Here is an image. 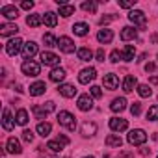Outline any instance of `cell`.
Instances as JSON below:
<instances>
[{
	"label": "cell",
	"mask_w": 158,
	"mask_h": 158,
	"mask_svg": "<svg viewBox=\"0 0 158 158\" xmlns=\"http://www.w3.org/2000/svg\"><path fill=\"white\" fill-rule=\"evenodd\" d=\"M21 8L23 10H32L34 8V2H32V0H24V2L21 4Z\"/></svg>",
	"instance_id": "obj_48"
},
{
	"label": "cell",
	"mask_w": 158,
	"mask_h": 158,
	"mask_svg": "<svg viewBox=\"0 0 158 158\" xmlns=\"http://www.w3.org/2000/svg\"><path fill=\"white\" fill-rule=\"evenodd\" d=\"M115 19H117V15H104V17L99 19V24L104 26V24H108V23H112V21H115Z\"/></svg>",
	"instance_id": "obj_40"
},
{
	"label": "cell",
	"mask_w": 158,
	"mask_h": 158,
	"mask_svg": "<svg viewBox=\"0 0 158 158\" xmlns=\"http://www.w3.org/2000/svg\"><path fill=\"white\" fill-rule=\"evenodd\" d=\"M76 54H78V58H80L82 61H89V60L93 58V52H91V48H88V47L78 48V50H76Z\"/></svg>",
	"instance_id": "obj_28"
},
{
	"label": "cell",
	"mask_w": 158,
	"mask_h": 158,
	"mask_svg": "<svg viewBox=\"0 0 158 158\" xmlns=\"http://www.w3.org/2000/svg\"><path fill=\"white\" fill-rule=\"evenodd\" d=\"M23 39L21 37H13V39H10L8 43H6V52L10 54V56H17L21 50H23Z\"/></svg>",
	"instance_id": "obj_4"
},
{
	"label": "cell",
	"mask_w": 158,
	"mask_h": 158,
	"mask_svg": "<svg viewBox=\"0 0 158 158\" xmlns=\"http://www.w3.org/2000/svg\"><path fill=\"white\" fill-rule=\"evenodd\" d=\"M43 108H45V110H47V112L50 114V112H54V110H56V104H54L52 101H48L47 104H43Z\"/></svg>",
	"instance_id": "obj_47"
},
{
	"label": "cell",
	"mask_w": 158,
	"mask_h": 158,
	"mask_svg": "<svg viewBox=\"0 0 158 158\" xmlns=\"http://www.w3.org/2000/svg\"><path fill=\"white\" fill-rule=\"evenodd\" d=\"M151 41H152V43H158V34H152V35H151Z\"/></svg>",
	"instance_id": "obj_53"
},
{
	"label": "cell",
	"mask_w": 158,
	"mask_h": 158,
	"mask_svg": "<svg viewBox=\"0 0 158 158\" xmlns=\"http://www.w3.org/2000/svg\"><path fill=\"white\" fill-rule=\"evenodd\" d=\"M110 108H112V112H123V110L127 108V101H125L123 97L114 99V101H112V104H110Z\"/></svg>",
	"instance_id": "obj_23"
},
{
	"label": "cell",
	"mask_w": 158,
	"mask_h": 158,
	"mask_svg": "<svg viewBox=\"0 0 158 158\" xmlns=\"http://www.w3.org/2000/svg\"><path fill=\"white\" fill-rule=\"evenodd\" d=\"M23 139H24L26 143H32V141H34V132H32V130H28V128H26V130H23Z\"/></svg>",
	"instance_id": "obj_41"
},
{
	"label": "cell",
	"mask_w": 158,
	"mask_h": 158,
	"mask_svg": "<svg viewBox=\"0 0 158 158\" xmlns=\"http://www.w3.org/2000/svg\"><path fill=\"white\" fill-rule=\"evenodd\" d=\"M128 143L130 145H143L145 141H147V134H145V130H141V128H134V130H130L128 132Z\"/></svg>",
	"instance_id": "obj_2"
},
{
	"label": "cell",
	"mask_w": 158,
	"mask_h": 158,
	"mask_svg": "<svg viewBox=\"0 0 158 158\" xmlns=\"http://www.w3.org/2000/svg\"><path fill=\"white\" fill-rule=\"evenodd\" d=\"M136 4V0H130V2H128V0H123V2H119V8H125V10H128V8H132Z\"/></svg>",
	"instance_id": "obj_45"
},
{
	"label": "cell",
	"mask_w": 158,
	"mask_h": 158,
	"mask_svg": "<svg viewBox=\"0 0 158 158\" xmlns=\"http://www.w3.org/2000/svg\"><path fill=\"white\" fill-rule=\"evenodd\" d=\"M82 10L84 11H89V13H95L97 11V4L95 2H84L82 4Z\"/></svg>",
	"instance_id": "obj_39"
},
{
	"label": "cell",
	"mask_w": 158,
	"mask_h": 158,
	"mask_svg": "<svg viewBox=\"0 0 158 158\" xmlns=\"http://www.w3.org/2000/svg\"><path fill=\"white\" fill-rule=\"evenodd\" d=\"M56 139H58V141H60V143H61V145H63V147H65V145H69V143H71V139H69V138H67V136H63V134H58V138H56Z\"/></svg>",
	"instance_id": "obj_46"
},
{
	"label": "cell",
	"mask_w": 158,
	"mask_h": 158,
	"mask_svg": "<svg viewBox=\"0 0 158 158\" xmlns=\"http://www.w3.org/2000/svg\"><path fill=\"white\" fill-rule=\"evenodd\" d=\"M73 13H74V6H69V4L60 6V15L61 17H71Z\"/></svg>",
	"instance_id": "obj_36"
},
{
	"label": "cell",
	"mask_w": 158,
	"mask_h": 158,
	"mask_svg": "<svg viewBox=\"0 0 158 158\" xmlns=\"http://www.w3.org/2000/svg\"><path fill=\"white\" fill-rule=\"evenodd\" d=\"M21 69H23V73H24L26 76H37L39 71H41L39 63H35V61H32V60H24L23 65H21Z\"/></svg>",
	"instance_id": "obj_5"
},
{
	"label": "cell",
	"mask_w": 158,
	"mask_h": 158,
	"mask_svg": "<svg viewBox=\"0 0 158 158\" xmlns=\"http://www.w3.org/2000/svg\"><path fill=\"white\" fill-rule=\"evenodd\" d=\"M43 43H45L47 47H58V39H56L52 34H45V35H43Z\"/></svg>",
	"instance_id": "obj_37"
},
{
	"label": "cell",
	"mask_w": 158,
	"mask_h": 158,
	"mask_svg": "<svg viewBox=\"0 0 158 158\" xmlns=\"http://www.w3.org/2000/svg\"><path fill=\"white\" fill-rule=\"evenodd\" d=\"M95 132H97V125H95V123H89V121H88V123L82 125V134H84L86 138H88V136H95Z\"/></svg>",
	"instance_id": "obj_30"
},
{
	"label": "cell",
	"mask_w": 158,
	"mask_h": 158,
	"mask_svg": "<svg viewBox=\"0 0 158 158\" xmlns=\"http://www.w3.org/2000/svg\"><path fill=\"white\" fill-rule=\"evenodd\" d=\"M47 149H48L50 152H60V151L63 149V145H61L58 139H50V141L47 143Z\"/></svg>",
	"instance_id": "obj_35"
},
{
	"label": "cell",
	"mask_w": 158,
	"mask_h": 158,
	"mask_svg": "<svg viewBox=\"0 0 158 158\" xmlns=\"http://www.w3.org/2000/svg\"><path fill=\"white\" fill-rule=\"evenodd\" d=\"M136 35H138V30L134 26H125L121 30V39L123 41H132V39H136Z\"/></svg>",
	"instance_id": "obj_16"
},
{
	"label": "cell",
	"mask_w": 158,
	"mask_h": 158,
	"mask_svg": "<svg viewBox=\"0 0 158 158\" xmlns=\"http://www.w3.org/2000/svg\"><path fill=\"white\" fill-rule=\"evenodd\" d=\"M106 145H108V147H121V145H123V139H121L117 134H110V136L106 138Z\"/></svg>",
	"instance_id": "obj_32"
},
{
	"label": "cell",
	"mask_w": 158,
	"mask_h": 158,
	"mask_svg": "<svg viewBox=\"0 0 158 158\" xmlns=\"http://www.w3.org/2000/svg\"><path fill=\"white\" fill-rule=\"evenodd\" d=\"M63 78H65V71H63L61 67H56V69L50 71V80H52V82H61Z\"/></svg>",
	"instance_id": "obj_25"
},
{
	"label": "cell",
	"mask_w": 158,
	"mask_h": 158,
	"mask_svg": "<svg viewBox=\"0 0 158 158\" xmlns=\"http://www.w3.org/2000/svg\"><path fill=\"white\" fill-rule=\"evenodd\" d=\"M43 23H45L48 28H54V26L58 24V17H56V13H52V11L45 13V15H43Z\"/></svg>",
	"instance_id": "obj_26"
},
{
	"label": "cell",
	"mask_w": 158,
	"mask_h": 158,
	"mask_svg": "<svg viewBox=\"0 0 158 158\" xmlns=\"http://www.w3.org/2000/svg\"><path fill=\"white\" fill-rule=\"evenodd\" d=\"M60 95H63L65 99H73L74 95H76V88L74 86H71V84H63V86H60Z\"/></svg>",
	"instance_id": "obj_18"
},
{
	"label": "cell",
	"mask_w": 158,
	"mask_h": 158,
	"mask_svg": "<svg viewBox=\"0 0 158 158\" xmlns=\"http://www.w3.org/2000/svg\"><path fill=\"white\" fill-rule=\"evenodd\" d=\"M151 84H158V76H152L151 78Z\"/></svg>",
	"instance_id": "obj_54"
},
{
	"label": "cell",
	"mask_w": 158,
	"mask_h": 158,
	"mask_svg": "<svg viewBox=\"0 0 158 158\" xmlns=\"http://www.w3.org/2000/svg\"><path fill=\"white\" fill-rule=\"evenodd\" d=\"M110 128H112L114 132H123V130H127V128H128V123H127V119L112 117V119H110Z\"/></svg>",
	"instance_id": "obj_10"
},
{
	"label": "cell",
	"mask_w": 158,
	"mask_h": 158,
	"mask_svg": "<svg viewBox=\"0 0 158 158\" xmlns=\"http://www.w3.org/2000/svg\"><path fill=\"white\" fill-rule=\"evenodd\" d=\"M102 158H112V156H110V154H104V156H102Z\"/></svg>",
	"instance_id": "obj_55"
},
{
	"label": "cell",
	"mask_w": 158,
	"mask_h": 158,
	"mask_svg": "<svg viewBox=\"0 0 158 158\" xmlns=\"http://www.w3.org/2000/svg\"><path fill=\"white\" fill-rule=\"evenodd\" d=\"M76 104H78V110H82V112H89L93 108V101H91L89 95H80Z\"/></svg>",
	"instance_id": "obj_11"
},
{
	"label": "cell",
	"mask_w": 158,
	"mask_h": 158,
	"mask_svg": "<svg viewBox=\"0 0 158 158\" xmlns=\"http://www.w3.org/2000/svg\"><path fill=\"white\" fill-rule=\"evenodd\" d=\"M138 95H139V97H143V99H147V97H151V95H152V89H151L147 84H141V86H138Z\"/></svg>",
	"instance_id": "obj_34"
},
{
	"label": "cell",
	"mask_w": 158,
	"mask_h": 158,
	"mask_svg": "<svg viewBox=\"0 0 158 158\" xmlns=\"http://www.w3.org/2000/svg\"><path fill=\"white\" fill-rule=\"evenodd\" d=\"M21 143L17 138H10L8 143H6V152H11V154H21Z\"/></svg>",
	"instance_id": "obj_14"
},
{
	"label": "cell",
	"mask_w": 158,
	"mask_h": 158,
	"mask_svg": "<svg viewBox=\"0 0 158 158\" xmlns=\"http://www.w3.org/2000/svg\"><path fill=\"white\" fill-rule=\"evenodd\" d=\"M134 88H138V80H136V76L128 74L123 80V89H125V93H130V91H134Z\"/></svg>",
	"instance_id": "obj_15"
},
{
	"label": "cell",
	"mask_w": 158,
	"mask_h": 158,
	"mask_svg": "<svg viewBox=\"0 0 158 158\" xmlns=\"http://www.w3.org/2000/svg\"><path fill=\"white\" fill-rule=\"evenodd\" d=\"M41 23H43V15L34 13V15H28V17H26V24H28L30 28H37V26H41Z\"/></svg>",
	"instance_id": "obj_22"
},
{
	"label": "cell",
	"mask_w": 158,
	"mask_h": 158,
	"mask_svg": "<svg viewBox=\"0 0 158 158\" xmlns=\"http://www.w3.org/2000/svg\"><path fill=\"white\" fill-rule=\"evenodd\" d=\"M58 47H60V50L65 52V54H73V52H74V43H73V39L67 37V35H63V37L58 39Z\"/></svg>",
	"instance_id": "obj_6"
},
{
	"label": "cell",
	"mask_w": 158,
	"mask_h": 158,
	"mask_svg": "<svg viewBox=\"0 0 158 158\" xmlns=\"http://www.w3.org/2000/svg\"><path fill=\"white\" fill-rule=\"evenodd\" d=\"M88 30H89V26L86 24V23H76L74 26H73V32H74V35H86L88 34Z\"/></svg>",
	"instance_id": "obj_29"
},
{
	"label": "cell",
	"mask_w": 158,
	"mask_h": 158,
	"mask_svg": "<svg viewBox=\"0 0 158 158\" xmlns=\"http://www.w3.org/2000/svg\"><path fill=\"white\" fill-rule=\"evenodd\" d=\"M147 119H149V121H158V104L149 108V112H147Z\"/></svg>",
	"instance_id": "obj_38"
},
{
	"label": "cell",
	"mask_w": 158,
	"mask_h": 158,
	"mask_svg": "<svg viewBox=\"0 0 158 158\" xmlns=\"http://www.w3.org/2000/svg\"><path fill=\"white\" fill-rule=\"evenodd\" d=\"M95 58H97V61H104V48H99L97 54H95Z\"/></svg>",
	"instance_id": "obj_49"
},
{
	"label": "cell",
	"mask_w": 158,
	"mask_h": 158,
	"mask_svg": "<svg viewBox=\"0 0 158 158\" xmlns=\"http://www.w3.org/2000/svg\"><path fill=\"white\" fill-rule=\"evenodd\" d=\"M58 123L61 125V127H65L67 130H74L76 128V119H74V115L73 114H69V112H58Z\"/></svg>",
	"instance_id": "obj_1"
},
{
	"label": "cell",
	"mask_w": 158,
	"mask_h": 158,
	"mask_svg": "<svg viewBox=\"0 0 158 158\" xmlns=\"http://www.w3.org/2000/svg\"><path fill=\"white\" fill-rule=\"evenodd\" d=\"M112 39H114V32L108 30V28H104V30H101V32L97 34V41L102 43V45H104V43H110Z\"/></svg>",
	"instance_id": "obj_20"
},
{
	"label": "cell",
	"mask_w": 158,
	"mask_h": 158,
	"mask_svg": "<svg viewBox=\"0 0 158 158\" xmlns=\"http://www.w3.org/2000/svg\"><path fill=\"white\" fill-rule=\"evenodd\" d=\"M2 127H4V130H8V132H11L13 127H15L13 117H11V114H10L8 108H4V112H2Z\"/></svg>",
	"instance_id": "obj_12"
},
{
	"label": "cell",
	"mask_w": 158,
	"mask_h": 158,
	"mask_svg": "<svg viewBox=\"0 0 158 158\" xmlns=\"http://www.w3.org/2000/svg\"><path fill=\"white\" fill-rule=\"evenodd\" d=\"M32 112H34V115H35L37 119H45V117L48 115V112H47L43 106H37V104H34V106H32Z\"/></svg>",
	"instance_id": "obj_33"
},
{
	"label": "cell",
	"mask_w": 158,
	"mask_h": 158,
	"mask_svg": "<svg viewBox=\"0 0 158 158\" xmlns=\"http://www.w3.org/2000/svg\"><path fill=\"white\" fill-rule=\"evenodd\" d=\"M102 84H104V88L106 89H117V86H119V78H117V74H114V73H108V74H104V78H102Z\"/></svg>",
	"instance_id": "obj_9"
},
{
	"label": "cell",
	"mask_w": 158,
	"mask_h": 158,
	"mask_svg": "<svg viewBox=\"0 0 158 158\" xmlns=\"http://www.w3.org/2000/svg\"><path fill=\"white\" fill-rule=\"evenodd\" d=\"M0 13H2L6 19H17L19 17V10L15 6H4L2 10H0Z\"/></svg>",
	"instance_id": "obj_21"
},
{
	"label": "cell",
	"mask_w": 158,
	"mask_h": 158,
	"mask_svg": "<svg viewBox=\"0 0 158 158\" xmlns=\"http://www.w3.org/2000/svg\"><path fill=\"white\" fill-rule=\"evenodd\" d=\"M139 152H141V154H143V156H147V154H151V149H141V151H139Z\"/></svg>",
	"instance_id": "obj_52"
},
{
	"label": "cell",
	"mask_w": 158,
	"mask_h": 158,
	"mask_svg": "<svg viewBox=\"0 0 158 158\" xmlns=\"http://www.w3.org/2000/svg\"><path fill=\"white\" fill-rule=\"evenodd\" d=\"M119 60H123V54H121L119 50H112V54H110V61H114V63H117Z\"/></svg>",
	"instance_id": "obj_42"
},
{
	"label": "cell",
	"mask_w": 158,
	"mask_h": 158,
	"mask_svg": "<svg viewBox=\"0 0 158 158\" xmlns=\"http://www.w3.org/2000/svg\"><path fill=\"white\" fill-rule=\"evenodd\" d=\"M37 54V45L34 43V41H28L24 47H23V56H24V60H32V56H35Z\"/></svg>",
	"instance_id": "obj_13"
},
{
	"label": "cell",
	"mask_w": 158,
	"mask_h": 158,
	"mask_svg": "<svg viewBox=\"0 0 158 158\" xmlns=\"http://www.w3.org/2000/svg\"><path fill=\"white\" fill-rule=\"evenodd\" d=\"M128 21H130L134 26H139V28H145V26H147V17H145V13L139 11V10H132V11L128 13Z\"/></svg>",
	"instance_id": "obj_3"
},
{
	"label": "cell",
	"mask_w": 158,
	"mask_h": 158,
	"mask_svg": "<svg viewBox=\"0 0 158 158\" xmlns=\"http://www.w3.org/2000/svg\"><path fill=\"white\" fill-rule=\"evenodd\" d=\"M121 54H123V60H125V61H132L134 56H136V47H134V45H127Z\"/></svg>",
	"instance_id": "obj_27"
},
{
	"label": "cell",
	"mask_w": 158,
	"mask_h": 158,
	"mask_svg": "<svg viewBox=\"0 0 158 158\" xmlns=\"http://www.w3.org/2000/svg\"><path fill=\"white\" fill-rule=\"evenodd\" d=\"M119 158H132V152H121Z\"/></svg>",
	"instance_id": "obj_51"
},
{
	"label": "cell",
	"mask_w": 158,
	"mask_h": 158,
	"mask_svg": "<svg viewBox=\"0 0 158 158\" xmlns=\"http://www.w3.org/2000/svg\"><path fill=\"white\" fill-rule=\"evenodd\" d=\"M15 121H17V125L24 127V125L28 123V112H26L24 108H21V110L17 112V115H15Z\"/></svg>",
	"instance_id": "obj_31"
},
{
	"label": "cell",
	"mask_w": 158,
	"mask_h": 158,
	"mask_svg": "<svg viewBox=\"0 0 158 158\" xmlns=\"http://www.w3.org/2000/svg\"><path fill=\"white\" fill-rule=\"evenodd\" d=\"M95 74H97V71H95L93 67L82 69V71H80V74H78V82H80V84H89L93 78H95Z\"/></svg>",
	"instance_id": "obj_7"
},
{
	"label": "cell",
	"mask_w": 158,
	"mask_h": 158,
	"mask_svg": "<svg viewBox=\"0 0 158 158\" xmlns=\"http://www.w3.org/2000/svg\"><path fill=\"white\" fill-rule=\"evenodd\" d=\"M35 130H37V134H39V136L47 138V136L50 134V130H52V125H50V123H47V121H41V123L37 125V128H35Z\"/></svg>",
	"instance_id": "obj_24"
},
{
	"label": "cell",
	"mask_w": 158,
	"mask_h": 158,
	"mask_svg": "<svg viewBox=\"0 0 158 158\" xmlns=\"http://www.w3.org/2000/svg\"><path fill=\"white\" fill-rule=\"evenodd\" d=\"M41 63H43V65H50V67L56 69V65L60 63V58H58L54 52L45 50V52H41Z\"/></svg>",
	"instance_id": "obj_8"
},
{
	"label": "cell",
	"mask_w": 158,
	"mask_h": 158,
	"mask_svg": "<svg viewBox=\"0 0 158 158\" xmlns=\"http://www.w3.org/2000/svg\"><path fill=\"white\" fill-rule=\"evenodd\" d=\"M89 91H91V95H93L95 99H101V97H102V91H101V88H99V86H93Z\"/></svg>",
	"instance_id": "obj_44"
},
{
	"label": "cell",
	"mask_w": 158,
	"mask_h": 158,
	"mask_svg": "<svg viewBox=\"0 0 158 158\" xmlns=\"http://www.w3.org/2000/svg\"><path fill=\"white\" fill-rule=\"evenodd\" d=\"M130 114H132V115H139V114H141V104H139V102H134V104L130 106Z\"/></svg>",
	"instance_id": "obj_43"
},
{
	"label": "cell",
	"mask_w": 158,
	"mask_h": 158,
	"mask_svg": "<svg viewBox=\"0 0 158 158\" xmlns=\"http://www.w3.org/2000/svg\"><path fill=\"white\" fill-rule=\"evenodd\" d=\"M84 158H93V156H84Z\"/></svg>",
	"instance_id": "obj_56"
},
{
	"label": "cell",
	"mask_w": 158,
	"mask_h": 158,
	"mask_svg": "<svg viewBox=\"0 0 158 158\" xmlns=\"http://www.w3.org/2000/svg\"><path fill=\"white\" fill-rule=\"evenodd\" d=\"M145 71H147V73H152V71H154V63H147V65H145Z\"/></svg>",
	"instance_id": "obj_50"
},
{
	"label": "cell",
	"mask_w": 158,
	"mask_h": 158,
	"mask_svg": "<svg viewBox=\"0 0 158 158\" xmlns=\"http://www.w3.org/2000/svg\"><path fill=\"white\" fill-rule=\"evenodd\" d=\"M28 91H30L32 97H39V95H43V93L47 91V86H45V82H35V84L30 86Z\"/></svg>",
	"instance_id": "obj_17"
},
{
	"label": "cell",
	"mask_w": 158,
	"mask_h": 158,
	"mask_svg": "<svg viewBox=\"0 0 158 158\" xmlns=\"http://www.w3.org/2000/svg\"><path fill=\"white\" fill-rule=\"evenodd\" d=\"M17 32H19V26L17 24H2V26H0V35H2V37L15 35Z\"/></svg>",
	"instance_id": "obj_19"
}]
</instances>
